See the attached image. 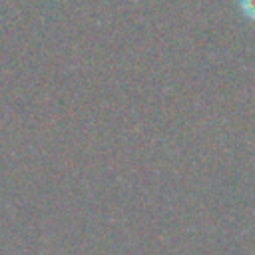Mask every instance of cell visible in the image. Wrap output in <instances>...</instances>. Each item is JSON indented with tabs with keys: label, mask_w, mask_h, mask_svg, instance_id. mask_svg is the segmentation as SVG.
I'll use <instances>...</instances> for the list:
<instances>
[{
	"label": "cell",
	"mask_w": 255,
	"mask_h": 255,
	"mask_svg": "<svg viewBox=\"0 0 255 255\" xmlns=\"http://www.w3.org/2000/svg\"><path fill=\"white\" fill-rule=\"evenodd\" d=\"M239 8L247 20L255 22V0H239Z\"/></svg>",
	"instance_id": "6da1fadb"
}]
</instances>
